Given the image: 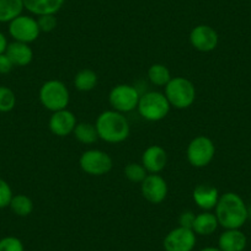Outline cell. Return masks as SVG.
Listing matches in <instances>:
<instances>
[{"mask_svg": "<svg viewBox=\"0 0 251 251\" xmlns=\"http://www.w3.org/2000/svg\"><path fill=\"white\" fill-rule=\"evenodd\" d=\"M171 73L168 67L161 63L151 64L148 69V79L153 85L165 86L171 80Z\"/></svg>", "mask_w": 251, "mask_h": 251, "instance_id": "obj_23", "label": "cell"}, {"mask_svg": "<svg viewBox=\"0 0 251 251\" xmlns=\"http://www.w3.org/2000/svg\"><path fill=\"white\" fill-rule=\"evenodd\" d=\"M16 106V95L10 88L0 85V112H10Z\"/></svg>", "mask_w": 251, "mask_h": 251, "instance_id": "obj_26", "label": "cell"}, {"mask_svg": "<svg viewBox=\"0 0 251 251\" xmlns=\"http://www.w3.org/2000/svg\"><path fill=\"white\" fill-rule=\"evenodd\" d=\"M141 164L148 174H160L168 164V153L160 146H151L143 151Z\"/></svg>", "mask_w": 251, "mask_h": 251, "instance_id": "obj_14", "label": "cell"}, {"mask_svg": "<svg viewBox=\"0 0 251 251\" xmlns=\"http://www.w3.org/2000/svg\"><path fill=\"white\" fill-rule=\"evenodd\" d=\"M219 197H221V195H219L218 188L208 185V183L197 185L192 192V199H194L195 204L202 211L211 212L212 209L216 208Z\"/></svg>", "mask_w": 251, "mask_h": 251, "instance_id": "obj_15", "label": "cell"}, {"mask_svg": "<svg viewBox=\"0 0 251 251\" xmlns=\"http://www.w3.org/2000/svg\"><path fill=\"white\" fill-rule=\"evenodd\" d=\"M24 8L32 15L41 16L55 14L63 8L66 0H23Z\"/></svg>", "mask_w": 251, "mask_h": 251, "instance_id": "obj_18", "label": "cell"}, {"mask_svg": "<svg viewBox=\"0 0 251 251\" xmlns=\"http://www.w3.org/2000/svg\"><path fill=\"white\" fill-rule=\"evenodd\" d=\"M8 31L14 41L27 43V45L35 42L40 37L41 33L37 19L30 15H24V14H21L9 23Z\"/></svg>", "mask_w": 251, "mask_h": 251, "instance_id": "obj_9", "label": "cell"}, {"mask_svg": "<svg viewBox=\"0 0 251 251\" xmlns=\"http://www.w3.org/2000/svg\"><path fill=\"white\" fill-rule=\"evenodd\" d=\"M195 218H196V214L192 211L182 212V213L180 214V217H178V226H183V228L192 229Z\"/></svg>", "mask_w": 251, "mask_h": 251, "instance_id": "obj_30", "label": "cell"}, {"mask_svg": "<svg viewBox=\"0 0 251 251\" xmlns=\"http://www.w3.org/2000/svg\"><path fill=\"white\" fill-rule=\"evenodd\" d=\"M5 54L10 58L14 67H26L28 66L33 59V50L30 45L23 42L9 43L5 50Z\"/></svg>", "mask_w": 251, "mask_h": 251, "instance_id": "obj_17", "label": "cell"}, {"mask_svg": "<svg viewBox=\"0 0 251 251\" xmlns=\"http://www.w3.org/2000/svg\"><path fill=\"white\" fill-rule=\"evenodd\" d=\"M76 123L78 121H76L75 115L68 108H64V110L52 112L48 121V128L50 133L63 138L69 134H73Z\"/></svg>", "mask_w": 251, "mask_h": 251, "instance_id": "obj_13", "label": "cell"}, {"mask_svg": "<svg viewBox=\"0 0 251 251\" xmlns=\"http://www.w3.org/2000/svg\"><path fill=\"white\" fill-rule=\"evenodd\" d=\"M139 98H141V94L136 86L129 85V84H117L110 90L108 103L112 110L125 115V113L137 110Z\"/></svg>", "mask_w": 251, "mask_h": 251, "instance_id": "obj_7", "label": "cell"}, {"mask_svg": "<svg viewBox=\"0 0 251 251\" xmlns=\"http://www.w3.org/2000/svg\"><path fill=\"white\" fill-rule=\"evenodd\" d=\"M218 226L219 223L216 214L208 211H202L201 213L196 214L192 230L195 231L196 235L208 236L212 235L218 229Z\"/></svg>", "mask_w": 251, "mask_h": 251, "instance_id": "obj_19", "label": "cell"}, {"mask_svg": "<svg viewBox=\"0 0 251 251\" xmlns=\"http://www.w3.org/2000/svg\"><path fill=\"white\" fill-rule=\"evenodd\" d=\"M98 74L93 69H81L74 76L73 84L75 89L81 93H88V91L94 90L98 85Z\"/></svg>", "mask_w": 251, "mask_h": 251, "instance_id": "obj_21", "label": "cell"}, {"mask_svg": "<svg viewBox=\"0 0 251 251\" xmlns=\"http://www.w3.org/2000/svg\"><path fill=\"white\" fill-rule=\"evenodd\" d=\"M200 251H222V250L218 248V246H217V248H214V246H207V248L201 249Z\"/></svg>", "mask_w": 251, "mask_h": 251, "instance_id": "obj_33", "label": "cell"}, {"mask_svg": "<svg viewBox=\"0 0 251 251\" xmlns=\"http://www.w3.org/2000/svg\"><path fill=\"white\" fill-rule=\"evenodd\" d=\"M214 214L222 228L241 229L249 219V208L238 194L226 192L219 197Z\"/></svg>", "mask_w": 251, "mask_h": 251, "instance_id": "obj_1", "label": "cell"}, {"mask_svg": "<svg viewBox=\"0 0 251 251\" xmlns=\"http://www.w3.org/2000/svg\"><path fill=\"white\" fill-rule=\"evenodd\" d=\"M168 192V182L159 174H148L141 182L142 196L151 204H159L165 201Z\"/></svg>", "mask_w": 251, "mask_h": 251, "instance_id": "obj_11", "label": "cell"}, {"mask_svg": "<svg viewBox=\"0 0 251 251\" xmlns=\"http://www.w3.org/2000/svg\"><path fill=\"white\" fill-rule=\"evenodd\" d=\"M188 40L192 47L199 52H212L219 43L218 32L209 25H197L190 32Z\"/></svg>", "mask_w": 251, "mask_h": 251, "instance_id": "obj_12", "label": "cell"}, {"mask_svg": "<svg viewBox=\"0 0 251 251\" xmlns=\"http://www.w3.org/2000/svg\"><path fill=\"white\" fill-rule=\"evenodd\" d=\"M9 208L18 217H27L33 212V202L26 195H14Z\"/></svg>", "mask_w": 251, "mask_h": 251, "instance_id": "obj_24", "label": "cell"}, {"mask_svg": "<svg viewBox=\"0 0 251 251\" xmlns=\"http://www.w3.org/2000/svg\"><path fill=\"white\" fill-rule=\"evenodd\" d=\"M37 24L38 27H40L41 32H52L58 25V20L55 18V15L53 14H47V15H41L37 16Z\"/></svg>", "mask_w": 251, "mask_h": 251, "instance_id": "obj_29", "label": "cell"}, {"mask_svg": "<svg viewBox=\"0 0 251 251\" xmlns=\"http://www.w3.org/2000/svg\"><path fill=\"white\" fill-rule=\"evenodd\" d=\"M8 45H9L8 38H6V36L0 31V54L5 53L6 48H8Z\"/></svg>", "mask_w": 251, "mask_h": 251, "instance_id": "obj_32", "label": "cell"}, {"mask_svg": "<svg viewBox=\"0 0 251 251\" xmlns=\"http://www.w3.org/2000/svg\"><path fill=\"white\" fill-rule=\"evenodd\" d=\"M170 108L171 106L165 94L160 91H148L142 94L137 106L139 116L148 122H159L164 120L170 112Z\"/></svg>", "mask_w": 251, "mask_h": 251, "instance_id": "obj_5", "label": "cell"}, {"mask_svg": "<svg viewBox=\"0 0 251 251\" xmlns=\"http://www.w3.org/2000/svg\"><path fill=\"white\" fill-rule=\"evenodd\" d=\"M216 155V146L209 137L197 136L188 143L186 158L190 165L202 169L208 166Z\"/></svg>", "mask_w": 251, "mask_h": 251, "instance_id": "obj_6", "label": "cell"}, {"mask_svg": "<svg viewBox=\"0 0 251 251\" xmlns=\"http://www.w3.org/2000/svg\"><path fill=\"white\" fill-rule=\"evenodd\" d=\"M196 243L197 235L192 229L178 226L166 234L163 246L165 251H192Z\"/></svg>", "mask_w": 251, "mask_h": 251, "instance_id": "obj_10", "label": "cell"}, {"mask_svg": "<svg viewBox=\"0 0 251 251\" xmlns=\"http://www.w3.org/2000/svg\"><path fill=\"white\" fill-rule=\"evenodd\" d=\"M99 139L106 143H122L129 137L131 126L123 113L115 110H106L98 116L95 121Z\"/></svg>", "mask_w": 251, "mask_h": 251, "instance_id": "obj_2", "label": "cell"}, {"mask_svg": "<svg viewBox=\"0 0 251 251\" xmlns=\"http://www.w3.org/2000/svg\"><path fill=\"white\" fill-rule=\"evenodd\" d=\"M14 64L13 62L10 60V58L3 53V54H0V74H8L13 71Z\"/></svg>", "mask_w": 251, "mask_h": 251, "instance_id": "obj_31", "label": "cell"}, {"mask_svg": "<svg viewBox=\"0 0 251 251\" xmlns=\"http://www.w3.org/2000/svg\"><path fill=\"white\" fill-rule=\"evenodd\" d=\"M248 238L240 229H226L218 238V248L222 251H244Z\"/></svg>", "mask_w": 251, "mask_h": 251, "instance_id": "obj_16", "label": "cell"}, {"mask_svg": "<svg viewBox=\"0 0 251 251\" xmlns=\"http://www.w3.org/2000/svg\"><path fill=\"white\" fill-rule=\"evenodd\" d=\"M73 136L81 144H94L99 139L95 125L89 122H78L73 131Z\"/></svg>", "mask_w": 251, "mask_h": 251, "instance_id": "obj_22", "label": "cell"}, {"mask_svg": "<svg viewBox=\"0 0 251 251\" xmlns=\"http://www.w3.org/2000/svg\"><path fill=\"white\" fill-rule=\"evenodd\" d=\"M79 166L90 176H103L112 170L113 160L110 154L100 149H89L79 158Z\"/></svg>", "mask_w": 251, "mask_h": 251, "instance_id": "obj_8", "label": "cell"}, {"mask_svg": "<svg viewBox=\"0 0 251 251\" xmlns=\"http://www.w3.org/2000/svg\"><path fill=\"white\" fill-rule=\"evenodd\" d=\"M38 99H40L41 105L46 110L55 112V111L68 107L69 101H71V93L63 81L52 79L42 84L38 91Z\"/></svg>", "mask_w": 251, "mask_h": 251, "instance_id": "obj_4", "label": "cell"}, {"mask_svg": "<svg viewBox=\"0 0 251 251\" xmlns=\"http://www.w3.org/2000/svg\"><path fill=\"white\" fill-rule=\"evenodd\" d=\"M126 178L133 183H141L147 177L148 173L141 163H129L123 169Z\"/></svg>", "mask_w": 251, "mask_h": 251, "instance_id": "obj_25", "label": "cell"}, {"mask_svg": "<svg viewBox=\"0 0 251 251\" xmlns=\"http://www.w3.org/2000/svg\"><path fill=\"white\" fill-rule=\"evenodd\" d=\"M13 188L9 185L8 181L0 177V209H4L10 206L13 199Z\"/></svg>", "mask_w": 251, "mask_h": 251, "instance_id": "obj_28", "label": "cell"}, {"mask_svg": "<svg viewBox=\"0 0 251 251\" xmlns=\"http://www.w3.org/2000/svg\"><path fill=\"white\" fill-rule=\"evenodd\" d=\"M0 251H25L24 243L13 235L0 239Z\"/></svg>", "mask_w": 251, "mask_h": 251, "instance_id": "obj_27", "label": "cell"}, {"mask_svg": "<svg viewBox=\"0 0 251 251\" xmlns=\"http://www.w3.org/2000/svg\"><path fill=\"white\" fill-rule=\"evenodd\" d=\"M24 10L23 0H0V24H9Z\"/></svg>", "mask_w": 251, "mask_h": 251, "instance_id": "obj_20", "label": "cell"}, {"mask_svg": "<svg viewBox=\"0 0 251 251\" xmlns=\"http://www.w3.org/2000/svg\"><path fill=\"white\" fill-rule=\"evenodd\" d=\"M164 94L171 107L185 110L191 107L196 100V88L190 79L175 76L164 86Z\"/></svg>", "mask_w": 251, "mask_h": 251, "instance_id": "obj_3", "label": "cell"}]
</instances>
